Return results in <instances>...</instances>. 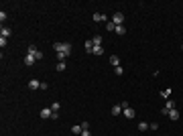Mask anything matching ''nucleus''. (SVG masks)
Masks as SVG:
<instances>
[{"label":"nucleus","instance_id":"20","mask_svg":"<svg viewBox=\"0 0 183 136\" xmlns=\"http://www.w3.org/2000/svg\"><path fill=\"white\" fill-rule=\"evenodd\" d=\"M106 29H108V31L112 33V31H116V25H114V23L110 21V23H106Z\"/></svg>","mask_w":183,"mask_h":136},{"label":"nucleus","instance_id":"14","mask_svg":"<svg viewBox=\"0 0 183 136\" xmlns=\"http://www.w3.org/2000/svg\"><path fill=\"white\" fill-rule=\"evenodd\" d=\"M92 43H94V47H100V45H102V37H100V35H96L94 39H92Z\"/></svg>","mask_w":183,"mask_h":136},{"label":"nucleus","instance_id":"12","mask_svg":"<svg viewBox=\"0 0 183 136\" xmlns=\"http://www.w3.org/2000/svg\"><path fill=\"white\" fill-rule=\"evenodd\" d=\"M110 63H112L114 67H120V57H116V55H112V57H110Z\"/></svg>","mask_w":183,"mask_h":136},{"label":"nucleus","instance_id":"5","mask_svg":"<svg viewBox=\"0 0 183 136\" xmlns=\"http://www.w3.org/2000/svg\"><path fill=\"white\" fill-rule=\"evenodd\" d=\"M10 35H12V29H10V27H4V25H2V29H0V37L8 39Z\"/></svg>","mask_w":183,"mask_h":136},{"label":"nucleus","instance_id":"18","mask_svg":"<svg viewBox=\"0 0 183 136\" xmlns=\"http://www.w3.org/2000/svg\"><path fill=\"white\" fill-rule=\"evenodd\" d=\"M138 130H140V132H147V130H149V124H147V122H138Z\"/></svg>","mask_w":183,"mask_h":136},{"label":"nucleus","instance_id":"23","mask_svg":"<svg viewBox=\"0 0 183 136\" xmlns=\"http://www.w3.org/2000/svg\"><path fill=\"white\" fill-rule=\"evenodd\" d=\"M114 73H116V75H118V77H120V75H122V73H124V69H122V67H114Z\"/></svg>","mask_w":183,"mask_h":136},{"label":"nucleus","instance_id":"25","mask_svg":"<svg viewBox=\"0 0 183 136\" xmlns=\"http://www.w3.org/2000/svg\"><path fill=\"white\" fill-rule=\"evenodd\" d=\"M81 128L83 130H89V122H81Z\"/></svg>","mask_w":183,"mask_h":136},{"label":"nucleus","instance_id":"6","mask_svg":"<svg viewBox=\"0 0 183 136\" xmlns=\"http://www.w3.org/2000/svg\"><path fill=\"white\" fill-rule=\"evenodd\" d=\"M51 116H53V110H51V108H43V110H41V118H43V120H49Z\"/></svg>","mask_w":183,"mask_h":136},{"label":"nucleus","instance_id":"24","mask_svg":"<svg viewBox=\"0 0 183 136\" xmlns=\"http://www.w3.org/2000/svg\"><path fill=\"white\" fill-rule=\"evenodd\" d=\"M6 43H8V39H4V37H0V47H6Z\"/></svg>","mask_w":183,"mask_h":136},{"label":"nucleus","instance_id":"2","mask_svg":"<svg viewBox=\"0 0 183 136\" xmlns=\"http://www.w3.org/2000/svg\"><path fill=\"white\" fill-rule=\"evenodd\" d=\"M112 23H114L116 27L122 25V23H124V14H122V12H114V14H112Z\"/></svg>","mask_w":183,"mask_h":136},{"label":"nucleus","instance_id":"8","mask_svg":"<svg viewBox=\"0 0 183 136\" xmlns=\"http://www.w3.org/2000/svg\"><path fill=\"white\" fill-rule=\"evenodd\" d=\"M29 87H31V89H41V81L31 79V81H29Z\"/></svg>","mask_w":183,"mask_h":136},{"label":"nucleus","instance_id":"7","mask_svg":"<svg viewBox=\"0 0 183 136\" xmlns=\"http://www.w3.org/2000/svg\"><path fill=\"white\" fill-rule=\"evenodd\" d=\"M167 118H169V120H173V122H175V120H179V110H171V112L167 114Z\"/></svg>","mask_w":183,"mask_h":136},{"label":"nucleus","instance_id":"21","mask_svg":"<svg viewBox=\"0 0 183 136\" xmlns=\"http://www.w3.org/2000/svg\"><path fill=\"white\" fill-rule=\"evenodd\" d=\"M59 108H61L59 102H53V104H51V110H53V112H59Z\"/></svg>","mask_w":183,"mask_h":136},{"label":"nucleus","instance_id":"27","mask_svg":"<svg viewBox=\"0 0 183 136\" xmlns=\"http://www.w3.org/2000/svg\"><path fill=\"white\" fill-rule=\"evenodd\" d=\"M181 49H183V43H181Z\"/></svg>","mask_w":183,"mask_h":136},{"label":"nucleus","instance_id":"13","mask_svg":"<svg viewBox=\"0 0 183 136\" xmlns=\"http://www.w3.org/2000/svg\"><path fill=\"white\" fill-rule=\"evenodd\" d=\"M120 114H122V106L118 104V106H114V108H112V116H120Z\"/></svg>","mask_w":183,"mask_h":136},{"label":"nucleus","instance_id":"4","mask_svg":"<svg viewBox=\"0 0 183 136\" xmlns=\"http://www.w3.org/2000/svg\"><path fill=\"white\" fill-rule=\"evenodd\" d=\"M35 61H37V59H35L33 55H29V53H27V55H25V59H23V63H25L27 67H33V65H35Z\"/></svg>","mask_w":183,"mask_h":136},{"label":"nucleus","instance_id":"9","mask_svg":"<svg viewBox=\"0 0 183 136\" xmlns=\"http://www.w3.org/2000/svg\"><path fill=\"white\" fill-rule=\"evenodd\" d=\"M122 114H124L126 118H134V110H132L130 106H128V108H124V110H122Z\"/></svg>","mask_w":183,"mask_h":136},{"label":"nucleus","instance_id":"15","mask_svg":"<svg viewBox=\"0 0 183 136\" xmlns=\"http://www.w3.org/2000/svg\"><path fill=\"white\" fill-rule=\"evenodd\" d=\"M27 53H29V55H33V57H35V55H37V53H39V49H37V47H35V45H29V51H27Z\"/></svg>","mask_w":183,"mask_h":136},{"label":"nucleus","instance_id":"3","mask_svg":"<svg viewBox=\"0 0 183 136\" xmlns=\"http://www.w3.org/2000/svg\"><path fill=\"white\" fill-rule=\"evenodd\" d=\"M171 110H175V102H173V100H167V106L161 110V114H163V116H167Z\"/></svg>","mask_w":183,"mask_h":136},{"label":"nucleus","instance_id":"17","mask_svg":"<svg viewBox=\"0 0 183 136\" xmlns=\"http://www.w3.org/2000/svg\"><path fill=\"white\" fill-rule=\"evenodd\" d=\"M92 53H94V55H104V49H102V45H100V47H94V49H92Z\"/></svg>","mask_w":183,"mask_h":136},{"label":"nucleus","instance_id":"1","mask_svg":"<svg viewBox=\"0 0 183 136\" xmlns=\"http://www.w3.org/2000/svg\"><path fill=\"white\" fill-rule=\"evenodd\" d=\"M53 49H55L59 61H65L69 57V53H71V45L69 43H53Z\"/></svg>","mask_w":183,"mask_h":136},{"label":"nucleus","instance_id":"16","mask_svg":"<svg viewBox=\"0 0 183 136\" xmlns=\"http://www.w3.org/2000/svg\"><path fill=\"white\" fill-rule=\"evenodd\" d=\"M71 132H73V134H81V132H83V128H81V124H75V126L71 128Z\"/></svg>","mask_w":183,"mask_h":136},{"label":"nucleus","instance_id":"11","mask_svg":"<svg viewBox=\"0 0 183 136\" xmlns=\"http://www.w3.org/2000/svg\"><path fill=\"white\" fill-rule=\"evenodd\" d=\"M94 21H96V23H104V21H106V14H100V12H96V14H94Z\"/></svg>","mask_w":183,"mask_h":136},{"label":"nucleus","instance_id":"26","mask_svg":"<svg viewBox=\"0 0 183 136\" xmlns=\"http://www.w3.org/2000/svg\"><path fill=\"white\" fill-rule=\"evenodd\" d=\"M79 136H92V132H89V130H83V132H81Z\"/></svg>","mask_w":183,"mask_h":136},{"label":"nucleus","instance_id":"10","mask_svg":"<svg viewBox=\"0 0 183 136\" xmlns=\"http://www.w3.org/2000/svg\"><path fill=\"white\" fill-rule=\"evenodd\" d=\"M114 33H116V35H120V37H122V35H126V27H124V25H118V27H116V31H114Z\"/></svg>","mask_w":183,"mask_h":136},{"label":"nucleus","instance_id":"19","mask_svg":"<svg viewBox=\"0 0 183 136\" xmlns=\"http://www.w3.org/2000/svg\"><path fill=\"white\" fill-rule=\"evenodd\" d=\"M65 67H67V65H65V61H59L55 69H57V71H65Z\"/></svg>","mask_w":183,"mask_h":136},{"label":"nucleus","instance_id":"22","mask_svg":"<svg viewBox=\"0 0 183 136\" xmlns=\"http://www.w3.org/2000/svg\"><path fill=\"white\" fill-rule=\"evenodd\" d=\"M161 95H163V98H167V100H169V95H171V89H169V87H167V89H163V91H161Z\"/></svg>","mask_w":183,"mask_h":136}]
</instances>
